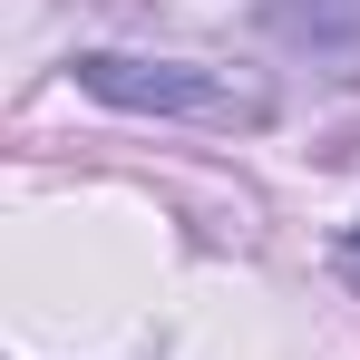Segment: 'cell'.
Returning <instances> with one entry per match:
<instances>
[{"label":"cell","instance_id":"6da1fadb","mask_svg":"<svg viewBox=\"0 0 360 360\" xmlns=\"http://www.w3.org/2000/svg\"><path fill=\"white\" fill-rule=\"evenodd\" d=\"M68 78L98 108H127V117H205V127H263L273 117V98L253 78H234V68L136 59V49H88V59H68Z\"/></svg>","mask_w":360,"mask_h":360},{"label":"cell","instance_id":"3957f363","mask_svg":"<svg viewBox=\"0 0 360 360\" xmlns=\"http://www.w3.org/2000/svg\"><path fill=\"white\" fill-rule=\"evenodd\" d=\"M341 283H351V292H360V224H351V234H341Z\"/></svg>","mask_w":360,"mask_h":360},{"label":"cell","instance_id":"7a4b0ae2","mask_svg":"<svg viewBox=\"0 0 360 360\" xmlns=\"http://www.w3.org/2000/svg\"><path fill=\"white\" fill-rule=\"evenodd\" d=\"M263 20L321 59H360V0H263Z\"/></svg>","mask_w":360,"mask_h":360}]
</instances>
